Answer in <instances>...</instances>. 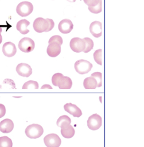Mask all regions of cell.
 <instances>
[{
  "instance_id": "cell-1",
  "label": "cell",
  "mask_w": 144,
  "mask_h": 147,
  "mask_svg": "<svg viewBox=\"0 0 144 147\" xmlns=\"http://www.w3.org/2000/svg\"><path fill=\"white\" fill-rule=\"evenodd\" d=\"M55 26L53 20L50 18L44 19L42 17H38L35 19L33 24L34 30L38 33L43 32H49Z\"/></svg>"
},
{
  "instance_id": "cell-2",
  "label": "cell",
  "mask_w": 144,
  "mask_h": 147,
  "mask_svg": "<svg viewBox=\"0 0 144 147\" xmlns=\"http://www.w3.org/2000/svg\"><path fill=\"white\" fill-rule=\"evenodd\" d=\"M44 133L42 127L38 124H31L28 126L25 129L26 136L30 138H38Z\"/></svg>"
},
{
  "instance_id": "cell-3",
  "label": "cell",
  "mask_w": 144,
  "mask_h": 147,
  "mask_svg": "<svg viewBox=\"0 0 144 147\" xmlns=\"http://www.w3.org/2000/svg\"><path fill=\"white\" fill-rule=\"evenodd\" d=\"M33 10L32 3L28 1H23L18 3L16 7L17 14L21 17H26L29 16Z\"/></svg>"
},
{
  "instance_id": "cell-4",
  "label": "cell",
  "mask_w": 144,
  "mask_h": 147,
  "mask_svg": "<svg viewBox=\"0 0 144 147\" xmlns=\"http://www.w3.org/2000/svg\"><path fill=\"white\" fill-rule=\"evenodd\" d=\"M74 67L77 73L85 74L91 71L92 68V64L87 60L80 59L75 62Z\"/></svg>"
},
{
  "instance_id": "cell-5",
  "label": "cell",
  "mask_w": 144,
  "mask_h": 147,
  "mask_svg": "<svg viewBox=\"0 0 144 147\" xmlns=\"http://www.w3.org/2000/svg\"><path fill=\"white\" fill-rule=\"evenodd\" d=\"M18 46L22 52L28 53L34 49L35 44L34 41L30 38L24 37L20 40Z\"/></svg>"
},
{
  "instance_id": "cell-6",
  "label": "cell",
  "mask_w": 144,
  "mask_h": 147,
  "mask_svg": "<svg viewBox=\"0 0 144 147\" xmlns=\"http://www.w3.org/2000/svg\"><path fill=\"white\" fill-rule=\"evenodd\" d=\"M44 142L47 147H59L61 143L60 138L55 133L49 134L45 136Z\"/></svg>"
},
{
  "instance_id": "cell-7",
  "label": "cell",
  "mask_w": 144,
  "mask_h": 147,
  "mask_svg": "<svg viewBox=\"0 0 144 147\" xmlns=\"http://www.w3.org/2000/svg\"><path fill=\"white\" fill-rule=\"evenodd\" d=\"M71 49L76 53L83 52L85 48V44L83 38L79 37H74L72 38L69 42Z\"/></svg>"
},
{
  "instance_id": "cell-8",
  "label": "cell",
  "mask_w": 144,
  "mask_h": 147,
  "mask_svg": "<svg viewBox=\"0 0 144 147\" xmlns=\"http://www.w3.org/2000/svg\"><path fill=\"white\" fill-rule=\"evenodd\" d=\"M87 126L92 130H98L102 126V117L98 114L91 115L87 120Z\"/></svg>"
},
{
  "instance_id": "cell-9",
  "label": "cell",
  "mask_w": 144,
  "mask_h": 147,
  "mask_svg": "<svg viewBox=\"0 0 144 147\" xmlns=\"http://www.w3.org/2000/svg\"><path fill=\"white\" fill-rule=\"evenodd\" d=\"M16 71L20 76L23 77H29L32 74L31 67L26 63H20L16 67Z\"/></svg>"
},
{
  "instance_id": "cell-10",
  "label": "cell",
  "mask_w": 144,
  "mask_h": 147,
  "mask_svg": "<svg viewBox=\"0 0 144 147\" xmlns=\"http://www.w3.org/2000/svg\"><path fill=\"white\" fill-rule=\"evenodd\" d=\"M73 23L69 19H64L61 20L58 25L59 31L63 34H67L70 33L73 29Z\"/></svg>"
},
{
  "instance_id": "cell-11",
  "label": "cell",
  "mask_w": 144,
  "mask_h": 147,
  "mask_svg": "<svg viewBox=\"0 0 144 147\" xmlns=\"http://www.w3.org/2000/svg\"><path fill=\"white\" fill-rule=\"evenodd\" d=\"M2 52L5 56L10 57L14 56L17 52L15 44L11 42H5L2 47Z\"/></svg>"
},
{
  "instance_id": "cell-12",
  "label": "cell",
  "mask_w": 144,
  "mask_h": 147,
  "mask_svg": "<svg viewBox=\"0 0 144 147\" xmlns=\"http://www.w3.org/2000/svg\"><path fill=\"white\" fill-rule=\"evenodd\" d=\"M46 52L50 57H55L61 52V45L57 42L49 43L46 49Z\"/></svg>"
},
{
  "instance_id": "cell-13",
  "label": "cell",
  "mask_w": 144,
  "mask_h": 147,
  "mask_svg": "<svg viewBox=\"0 0 144 147\" xmlns=\"http://www.w3.org/2000/svg\"><path fill=\"white\" fill-rule=\"evenodd\" d=\"M64 110L75 117H80L82 115L81 110L75 105L68 103L64 106Z\"/></svg>"
},
{
  "instance_id": "cell-14",
  "label": "cell",
  "mask_w": 144,
  "mask_h": 147,
  "mask_svg": "<svg viewBox=\"0 0 144 147\" xmlns=\"http://www.w3.org/2000/svg\"><path fill=\"white\" fill-rule=\"evenodd\" d=\"M89 31L95 37H99L102 36V23L98 21L92 22L89 26Z\"/></svg>"
},
{
  "instance_id": "cell-15",
  "label": "cell",
  "mask_w": 144,
  "mask_h": 147,
  "mask_svg": "<svg viewBox=\"0 0 144 147\" xmlns=\"http://www.w3.org/2000/svg\"><path fill=\"white\" fill-rule=\"evenodd\" d=\"M13 128L14 123L10 119L6 118L0 122V131L3 133H9L13 130Z\"/></svg>"
},
{
  "instance_id": "cell-16",
  "label": "cell",
  "mask_w": 144,
  "mask_h": 147,
  "mask_svg": "<svg viewBox=\"0 0 144 147\" xmlns=\"http://www.w3.org/2000/svg\"><path fill=\"white\" fill-rule=\"evenodd\" d=\"M61 134L65 138H72L75 134V129L70 124L61 127Z\"/></svg>"
},
{
  "instance_id": "cell-17",
  "label": "cell",
  "mask_w": 144,
  "mask_h": 147,
  "mask_svg": "<svg viewBox=\"0 0 144 147\" xmlns=\"http://www.w3.org/2000/svg\"><path fill=\"white\" fill-rule=\"evenodd\" d=\"M30 22L26 19H22L19 21L16 25L17 29L22 34H26L29 33V30L27 29V27L29 25Z\"/></svg>"
},
{
  "instance_id": "cell-18",
  "label": "cell",
  "mask_w": 144,
  "mask_h": 147,
  "mask_svg": "<svg viewBox=\"0 0 144 147\" xmlns=\"http://www.w3.org/2000/svg\"><path fill=\"white\" fill-rule=\"evenodd\" d=\"M72 82L71 79L68 76H63L61 78L57 86L60 89H70L72 87Z\"/></svg>"
},
{
  "instance_id": "cell-19",
  "label": "cell",
  "mask_w": 144,
  "mask_h": 147,
  "mask_svg": "<svg viewBox=\"0 0 144 147\" xmlns=\"http://www.w3.org/2000/svg\"><path fill=\"white\" fill-rule=\"evenodd\" d=\"M83 86L85 89H95L97 87V82L92 76L87 77L84 80Z\"/></svg>"
},
{
  "instance_id": "cell-20",
  "label": "cell",
  "mask_w": 144,
  "mask_h": 147,
  "mask_svg": "<svg viewBox=\"0 0 144 147\" xmlns=\"http://www.w3.org/2000/svg\"><path fill=\"white\" fill-rule=\"evenodd\" d=\"M71 118L68 116H67L66 115H64L58 118L56 124L59 127H61L63 126L71 124Z\"/></svg>"
},
{
  "instance_id": "cell-21",
  "label": "cell",
  "mask_w": 144,
  "mask_h": 147,
  "mask_svg": "<svg viewBox=\"0 0 144 147\" xmlns=\"http://www.w3.org/2000/svg\"><path fill=\"white\" fill-rule=\"evenodd\" d=\"M13 142L7 136L0 137V147H12Z\"/></svg>"
},
{
  "instance_id": "cell-22",
  "label": "cell",
  "mask_w": 144,
  "mask_h": 147,
  "mask_svg": "<svg viewBox=\"0 0 144 147\" xmlns=\"http://www.w3.org/2000/svg\"><path fill=\"white\" fill-rule=\"evenodd\" d=\"M83 40L85 41V47L83 52H84V53H88L91 49H93L94 42L92 39H91L90 38H88V37H85L83 38Z\"/></svg>"
},
{
  "instance_id": "cell-23",
  "label": "cell",
  "mask_w": 144,
  "mask_h": 147,
  "mask_svg": "<svg viewBox=\"0 0 144 147\" xmlns=\"http://www.w3.org/2000/svg\"><path fill=\"white\" fill-rule=\"evenodd\" d=\"M22 89H28V88H38V84L36 81L29 80L25 82L22 86Z\"/></svg>"
},
{
  "instance_id": "cell-24",
  "label": "cell",
  "mask_w": 144,
  "mask_h": 147,
  "mask_svg": "<svg viewBox=\"0 0 144 147\" xmlns=\"http://www.w3.org/2000/svg\"><path fill=\"white\" fill-rule=\"evenodd\" d=\"M93 56H94V60L95 61V62L97 64H98L99 65L102 64V49H99L95 51V52L94 53Z\"/></svg>"
},
{
  "instance_id": "cell-25",
  "label": "cell",
  "mask_w": 144,
  "mask_h": 147,
  "mask_svg": "<svg viewBox=\"0 0 144 147\" xmlns=\"http://www.w3.org/2000/svg\"><path fill=\"white\" fill-rule=\"evenodd\" d=\"M102 0H100L99 3L94 6H91V7H88V10H89V11H91L92 13H95V14H98L99 13L102 11Z\"/></svg>"
},
{
  "instance_id": "cell-26",
  "label": "cell",
  "mask_w": 144,
  "mask_h": 147,
  "mask_svg": "<svg viewBox=\"0 0 144 147\" xmlns=\"http://www.w3.org/2000/svg\"><path fill=\"white\" fill-rule=\"evenodd\" d=\"M64 75L61 73H56L52 77V83L55 86H57L61 78Z\"/></svg>"
},
{
  "instance_id": "cell-27",
  "label": "cell",
  "mask_w": 144,
  "mask_h": 147,
  "mask_svg": "<svg viewBox=\"0 0 144 147\" xmlns=\"http://www.w3.org/2000/svg\"><path fill=\"white\" fill-rule=\"evenodd\" d=\"M91 76L94 78L97 82V87H100L102 86V73L99 72H96L92 73Z\"/></svg>"
},
{
  "instance_id": "cell-28",
  "label": "cell",
  "mask_w": 144,
  "mask_h": 147,
  "mask_svg": "<svg viewBox=\"0 0 144 147\" xmlns=\"http://www.w3.org/2000/svg\"><path fill=\"white\" fill-rule=\"evenodd\" d=\"M51 42H57L60 45H61L62 44H63L62 37L60 36H59V35L53 36L50 38V39L48 41L49 44L51 43Z\"/></svg>"
},
{
  "instance_id": "cell-29",
  "label": "cell",
  "mask_w": 144,
  "mask_h": 147,
  "mask_svg": "<svg viewBox=\"0 0 144 147\" xmlns=\"http://www.w3.org/2000/svg\"><path fill=\"white\" fill-rule=\"evenodd\" d=\"M84 2L88 5L89 7L91 6H94L96 5L100 0H83Z\"/></svg>"
},
{
  "instance_id": "cell-30",
  "label": "cell",
  "mask_w": 144,
  "mask_h": 147,
  "mask_svg": "<svg viewBox=\"0 0 144 147\" xmlns=\"http://www.w3.org/2000/svg\"><path fill=\"white\" fill-rule=\"evenodd\" d=\"M3 83H6V84H7L9 85H10L11 86V88L13 89L14 88H15V83L14 82H13V80L11 79H6L3 80Z\"/></svg>"
},
{
  "instance_id": "cell-31",
  "label": "cell",
  "mask_w": 144,
  "mask_h": 147,
  "mask_svg": "<svg viewBox=\"0 0 144 147\" xmlns=\"http://www.w3.org/2000/svg\"><path fill=\"white\" fill-rule=\"evenodd\" d=\"M6 114V108L5 106L3 105L0 103V118L3 117Z\"/></svg>"
},
{
  "instance_id": "cell-32",
  "label": "cell",
  "mask_w": 144,
  "mask_h": 147,
  "mask_svg": "<svg viewBox=\"0 0 144 147\" xmlns=\"http://www.w3.org/2000/svg\"><path fill=\"white\" fill-rule=\"evenodd\" d=\"M41 89H45V88L52 89V87L50 85H49V84H44V85H43V86L41 87Z\"/></svg>"
},
{
  "instance_id": "cell-33",
  "label": "cell",
  "mask_w": 144,
  "mask_h": 147,
  "mask_svg": "<svg viewBox=\"0 0 144 147\" xmlns=\"http://www.w3.org/2000/svg\"><path fill=\"white\" fill-rule=\"evenodd\" d=\"M2 41V35L0 33V44H1Z\"/></svg>"
},
{
  "instance_id": "cell-34",
  "label": "cell",
  "mask_w": 144,
  "mask_h": 147,
  "mask_svg": "<svg viewBox=\"0 0 144 147\" xmlns=\"http://www.w3.org/2000/svg\"><path fill=\"white\" fill-rule=\"evenodd\" d=\"M67 1L69 2H75L76 1V0H67Z\"/></svg>"
},
{
  "instance_id": "cell-35",
  "label": "cell",
  "mask_w": 144,
  "mask_h": 147,
  "mask_svg": "<svg viewBox=\"0 0 144 147\" xmlns=\"http://www.w3.org/2000/svg\"><path fill=\"white\" fill-rule=\"evenodd\" d=\"M2 26L0 25V33L2 32Z\"/></svg>"
}]
</instances>
